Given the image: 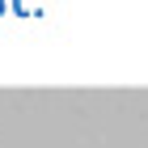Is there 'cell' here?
<instances>
[{
	"label": "cell",
	"instance_id": "cell-2",
	"mask_svg": "<svg viewBox=\"0 0 148 148\" xmlns=\"http://www.w3.org/2000/svg\"><path fill=\"white\" fill-rule=\"evenodd\" d=\"M4 13H9V0H0V17H4Z\"/></svg>",
	"mask_w": 148,
	"mask_h": 148
},
{
	"label": "cell",
	"instance_id": "cell-1",
	"mask_svg": "<svg viewBox=\"0 0 148 148\" xmlns=\"http://www.w3.org/2000/svg\"><path fill=\"white\" fill-rule=\"evenodd\" d=\"M13 13H17V17H30V9H25L21 0H13Z\"/></svg>",
	"mask_w": 148,
	"mask_h": 148
}]
</instances>
